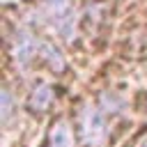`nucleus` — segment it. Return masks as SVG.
Listing matches in <instances>:
<instances>
[{
    "mask_svg": "<svg viewBox=\"0 0 147 147\" xmlns=\"http://www.w3.org/2000/svg\"><path fill=\"white\" fill-rule=\"evenodd\" d=\"M106 138V119L101 108L85 106L78 117V140L83 147H99Z\"/></svg>",
    "mask_w": 147,
    "mask_h": 147,
    "instance_id": "obj_1",
    "label": "nucleus"
},
{
    "mask_svg": "<svg viewBox=\"0 0 147 147\" xmlns=\"http://www.w3.org/2000/svg\"><path fill=\"white\" fill-rule=\"evenodd\" d=\"M53 99H55V92H53L51 85H46V83L44 85H37L32 90V94H30V108L37 110V113H41V110H46L53 103Z\"/></svg>",
    "mask_w": 147,
    "mask_h": 147,
    "instance_id": "obj_4",
    "label": "nucleus"
},
{
    "mask_svg": "<svg viewBox=\"0 0 147 147\" xmlns=\"http://www.w3.org/2000/svg\"><path fill=\"white\" fill-rule=\"evenodd\" d=\"M39 53H41V57L55 69V71H62L64 69V60H62V53L53 46V44H48V41H41V46H39Z\"/></svg>",
    "mask_w": 147,
    "mask_h": 147,
    "instance_id": "obj_5",
    "label": "nucleus"
},
{
    "mask_svg": "<svg viewBox=\"0 0 147 147\" xmlns=\"http://www.w3.org/2000/svg\"><path fill=\"white\" fill-rule=\"evenodd\" d=\"M142 147H147V142H145V145H142Z\"/></svg>",
    "mask_w": 147,
    "mask_h": 147,
    "instance_id": "obj_7",
    "label": "nucleus"
},
{
    "mask_svg": "<svg viewBox=\"0 0 147 147\" xmlns=\"http://www.w3.org/2000/svg\"><path fill=\"white\" fill-rule=\"evenodd\" d=\"M48 147H74V131L69 122L60 119L53 124L51 136H48Z\"/></svg>",
    "mask_w": 147,
    "mask_h": 147,
    "instance_id": "obj_3",
    "label": "nucleus"
},
{
    "mask_svg": "<svg viewBox=\"0 0 147 147\" xmlns=\"http://www.w3.org/2000/svg\"><path fill=\"white\" fill-rule=\"evenodd\" d=\"M14 115V99L9 90H2V122H9Z\"/></svg>",
    "mask_w": 147,
    "mask_h": 147,
    "instance_id": "obj_6",
    "label": "nucleus"
},
{
    "mask_svg": "<svg viewBox=\"0 0 147 147\" xmlns=\"http://www.w3.org/2000/svg\"><path fill=\"white\" fill-rule=\"evenodd\" d=\"M39 41L28 32V30H21L18 34H16V39H14V44H11V53H14V57H16V62H21V64H28L32 57H34V53L39 51Z\"/></svg>",
    "mask_w": 147,
    "mask_h": 147,
    "instance_id": "obj_2",
    "label": "nucleus"
}]
</instances>
